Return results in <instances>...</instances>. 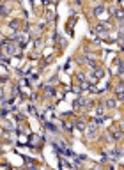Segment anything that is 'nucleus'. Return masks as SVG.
Listing matches in <instances>:
<instances>
[{
    "mask_svg": "<svg viewBox=\"0 0 124 170\" xmlns=\"http://www.w3.org/2000/svg\"><path fill=\"white\" fill-rule=\"evenodd\" d=\"M106 106H108V108H115V106H117V101H115V99H108V101H106Z\"/></svg>",
    "mask_w": 124,
    "mask_h": 170,
    "instance_id": "5",
    "label": "nucleus"
},
{
    "mask_svg": "<svg viewBox=\"0 0 124 170\" xmlns=\"http://www.w3.org/2000/svg\"><path fill=\"white\" fill-rule=\"evenodd\" d=\"M96 131H98V124H96V122H94V124H89V126H87V136H89V138L96 136Z\"/></svg>",
    "mask_w": 124,
    "mask_h": 170,
    "instance_id": "1",
    "label": "nucleus"
},
{
    "mask_svg": "<svg viewBox=\"0 0 124 170\" xmlns=\"http://www.w3.org/2000/svg\"><path fill=\"white\" fill-rule=\"evenodd\" d=\"M11 92H12V96H18V92H20V90H18V87H12V90H11Z\"/></svg>",
    "mask_w": 124,
    "mask_h": 170,
    "instance_id": "9",
    "label": "nucleus"
},
{
    "mask_svg": "<svg viewBox=\"0 0 124 170\" xmlns=\"http://www.w3.org/2000/svg\"><path fill=\"white\" fill-rule=\"evenodd\" d=\"M110 156H112V158H114V160H117V158H119V156H121V151H119V149H114V151H112V152H110Z\"/></svg>",
    "mask_w": 124,
    "mask_h": 170,
    "instance_id": "4",
    "label": "nucleus"
},
{
    "mask_svg": "<svg viewBox=\"0 0 124 170\" xmlns=\"http://www.w3.org/2000/svg\"><path fill=\"white\" fill-rule=\"evenodd\" d=\"M121 35H124V27H121Z\"/></svg>",
    "mask_w": 124,
    "mask_h": 170,
    "instance_id": "12",
    "label": "nucleus"
},
{
    "mask_svg": "<svg viewBox=\"0 0 124 170\" xmlns=\"http://www.w3.org/2000/svg\"><path fill=\"white\" fill-rule=\"evenodd\" d=\"M16 41H18L20 46H25V44H27V43H25V35L23 34H16Z\"/></svg>",
    "mask_w": 124,
    "mask_h": 170,
    "instance_id": "2",
    "label": "nucleus"
},
{
    "mask_svg": "<svg viewBox=\"0 0 124 170\" xmlns=\"http://www.w3.org/2000/svg\"><path fill=\"white\" fill-rule=\"evenodd\" d=\"M115 90H117L119 98H122V92H124V87H122V85H115Z\"/></svg>",
    "mask_w": 124,
    "mask_h": 170,
    "instance_id": "6",
    "label": "nucleus"
},
{
    "mask_svg": "<svg viewBox=\"0 0 124 170\" xmlns=\"http://www.w3.org/2000/svg\"><path fill=\"white\" fill-rule=\"evenodd\" d=\"M30 170H37V168H36V167H32V168H30Z\"/></svg>",
    "mask_w": 124,
    "mask_h": 170,
    "instance_id": "13",
    "label": "nucleus"
},
{
    "mask_svg": "<svg viewBox=\"0 0 124 170\" xmlns=\"http://www.w3.org/2000/svg\"><path fill=\"white\" fill-rule=\"evenodd\" d=\"M112 136H115V138H121V136H122L121 128H112Z\"/></svg>",
    "mask_w": 124,
    "mask_h": 170,
    "instance_id": "3",
    "label": "nucleus"
},
{
    "mask_svg": "<svg viewBox=\"0 0 124 170\" xmlns=\"http://www.w3.org/2000/svg\"><path fill=\"white\" fill-rule=\"evenodd\" d=\"M103 11H105V7H103V5H101V7H99V5H98V7H96V9H94V12H96V14H101V12H103Z\"/></svg>",
    "mask_w": 124,
    "mask_h": 170,
    "instance_id": "7",
    "label": "nucleus"
},
{
    "mask_svg": "<svg viewBox=\"0 0 124 170\" xmlns=\"http://www.w3.org/2000/svg\"><path fill=\"white\" fill-rule=\"evenodd\" d=\"M0 12H2V16H7V7L2 5V7H0Z\"/></svg>",
    "mask_w": 124,
    "mask_h": 170,
    "instance_id": "8",
    "label": "nucleus"
},
{
    "mask_svg": "<svg viewBox=\"0 0 124 170\" xmlns=\"http://www.w3.org/2000/svg\"><path fill=\"white\" fill-rule=\"evenodd\" d=\"M76 126H78V129H85V124H83L82 121H80V122H78V124H76Z\"/></svg>",
    "mask_w": 124,
    "mask_h": 170,
    "instance_id": "10",
    "label": "nucleus"
},
{
    "mask_svg": "<svg viewBox=\"0 0 124 170\" xmlns=\"http://www.w3.org/2000/svg\"><path fill=\"white\" fill-rule=\"evenodd\" d=\"M11 27H12V29L16 30V29H18V23H16V21H11Z\"/></svg>",
    "mask_w": 124,
    "mask_h": 170,
    "instance_id": "11",
    "label": "nucleus"
}]
</instances>
